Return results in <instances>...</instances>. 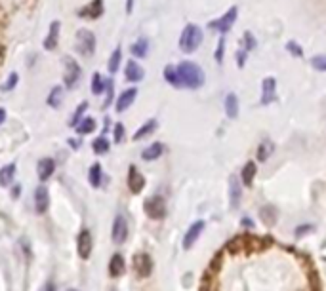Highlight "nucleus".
<instances>
[{"instance_id": "obj_1", "label": "nucleus", "mask_w": 326, "mask_h": 291, "mask_svg": "<svg viewBox=\"0 0 326 291\" xmlns=\"http://www.w3.org/2000/svg\"><path fill=\"white\" fill-rule=\"evenodd\" d=\"M175 70H177V88L198 90L204 84V72L193 61H181Z\"/></svg>"}, {"instance_id": "obj_2", "label": "nucleus", "mask_w": 326, "mask_h": 291, "mask_svg": "<svg viewBox=\"0 0 326 291\" xmlns=\"http://www.w3.org/2000/svg\"><path fill=\"white\" fill-rule=\"evenodd\" d=\"M200 42H202V31H200V27H196L193 23L187 25L183 29L181 36H179V48L185 53H191V51H195L196 48L200 46Z\"/></svg>"}, {"instance_id": "obj_3", "label": "nucleus", "mask_w": 326, "mask_h": 291, "mask_svg": "<svg viewBox=\"0 0 326 291\" xmlns=\"http://www.w3.org/2000/svg\"><path fill=\"white\" fill-rule=\"evenodd\" d=\"M75 48H77V51H78L80 55H84V57L92 55V53L96 51V36H94V33L88 31V29H80V31L77 33Z\"/></svg>"}, {"instance_id": "obj_4", "label": "nucleus", "mask_w": 326, "mask_h": 291, "mask_svg": "<svg viewBox=\"0 0 326 291\" xmlns=\"http://www.w3.org/2000/svg\"><path fill=\"white\" fill-rule=\"evenodd\" d=\"M82 76V68L80 65L73 59V57H65V72H63V82H65L67 90H73Z\"/></svg>"}, {"instance_id": "obj_5", "label": "nucleus", "mask_w": 326, "mask_h": 291, "mask_svg": "<svg viewBox=\"0 0 326 291\" xmlns=\"http://www.w3.org/2000/svg\"><path fill=\"white\" fill-rule=\"evenodd\" d=\"M237 16H239V8L237 6H233V8H229L219 19H216V21L210 23V27L212 29H216V31H219L221 34L223 33H227L231 27H233V23H235V19H237Z\"/></svg>"}, {"instance_id": "obj_6", "label": "nucleus", "mask_w": 326, "mask_h": 291, "mask_svg": "<svg viewBox=\"0 0 326 291\" xmlns=\"http://www.w3.org/2000/svg\"><path fill=\"white\" fill-rule=\"evenodd\" d=\"M145 213L151 219H162L166 215V204L160 196H153L145 202Z\"/></svg>"}, {"instance_id": "obj_7", "label": "nucleus", "mask_w": 326, "mask_h": 291, "mask_svg": "<svg viewBox=\"0 0 326 291\" xmlns=\"http://www.w3.org/2000/svg\"><path fill=\"white\" fill-rule=\"evenodd\" d=\"M128 238V223L124 215H116L113 223V242L115 244H124Z\"/></svg>"}, {"instance_id": "obj_8", "label": "nucleus", "mask_w": 326, "mask_h": 291, "mask_svg": "<svg viewBox=\"0 0 326 291\" xmlns=\"http://www.w3.org/2000/svg\"><path fill=\"white\" fill-rule=\"evenodd\" d=\"M134 269L141 278H147L153 270V261L147 253H139L134 257Z\"/></svg>"}, {"instance_id": "obj_9", "label": "nucleus", "mask_w": 326, "mask_h": 291, "mask_svg": "<svg viewBox=\"0 0 326 291\" xmlns=\"http://www.w3.org/2000/svg\"><path fill=\"white\" fill-rule=\"evenodd\" d=\"M77 247H78V255L82 259L90 257V253H92V234H90V230H86V228L80 230V234L77 238Z\"/></svg>"}, {"instance_id": "obj_10", "label": "nucleus", "mask_w": 326, "mask_h": 291, "mask_svg": "<svg viewBox=\"0 0 326 291\" xmlns=\"http://www.w3.org/2000/svg\"><path fill=\"white\" fill-rule=\"evenodd\" d=\"M59 31H61V23L52 21L50 31H48V36L44 38V48L46 50H56V46L59 42Z\"/></svg>"}, {"instance_id": "obj_11", "label": "nucleus", "mask_w": 326, "mask_h": 291, "mask_svg": "<svg viewBox=\"0 0 326 291\" xmlns=\"http://www.w3.org/2000/svg\"><path fill=\"white\" fill-rule=\"evenodd\" d=\"M135 97H137V90L135 88L122 91L120 97L116 99V112H124L126 109H130V105L135 101Z\"/></svg>"}, {"instance_id": "obj_12", "label": "nucleus", "mask_w": 326, "mask_h": 291, "mask_svg": "<svg viewBox=\"0 0 326 291\" xmlns=\"http://www.w3.org/2000/svg\"><path fill=\"white\" fill-rule=\"evenodd\" d=\"M50 205V192L46 187H38L37 192H35V209L37 213H44Z\"/></svg>"}, {"instance_id": "obj_13", "label": "nucleus", "mask_w": 326, "mask_h": 291, "mask_svg": "<svg viewBox=\"0 0 326 291\" xmlns=\"http://www.w3.org/2000/svg\"><path fill=\"white\" fill-rule=\"evenodd\" d=\"M128 187H130V190L134 194H137V192H141V188L145 187V179H143V175L137 171V168H130V173H128Z\"/></svg>"}, {"instance_id": "obj_14", "label": "nucleus", "mask_w": 326, "mask_h": 291, "mask_svg": "<svg viewBox=\"0 0 326 291\" xmlns=\"http://www.w3.org/2000/svg\"><path fill=\"white\" fill-rule=\"evenodd\" d=\"M54 171H56V162H54L52 158H42V160L38 162V166H37V173H38L40 181L50 179Z\"/></svg>"}, {"instance_id": "obj_15", "label": "nucleus", "mask_w": 326, "mask_h": 291, "mask_svg": "<svg viewBox=\"0 0 326 291\" xmlns=\"http://www.w3.org/2000/svg\"><path fill=\"white\" fill-rule=\"evenodd\" d=\"M202 230H204V223H202V221H196V223L187 230V234H185V238H183V247L189 249V247L193 246L196 240H198V236H200Z\"/></svg>"}, {"instance_id": "obj_16", "label": "nucleus", "mask_w": 326, "mask_h": 291, "mask_svg": "<svg viewBox=\"0 0 326 291\" xmlns=\"http://www.w3.org/2000/svg\"><path fill=\"white\" fill-rule=\"evenodd\" d=\"M275 88H277V82H275V78H265L263 80V84H261V90H263V99H261V103L263 105H269L271 101H275Z\"/></svg>"}, {"instance_id": "obj_17", "label": "nucleus", "mask_w": 326, "mask_h": 291, "mask_svg": "<svg viewBox=\"0 0 326 291\" xmlns=\"http://www.w3.org/2000/svg\"><path fill=\"white\" fill-rule=\"evenodd\" d=\"M124 76H126V80H128V82H139V80H143L145 70L139 67L135 61H128L126 70H124Z\"/></svg>"}, {"instance_id": "obj_18", "label": "nucleus", "mask_w": 326, "mask_h": 291, "mask_svg": "<svg viewBox=\"0 0 326 291\" xmlns=\"http://www.w3.org/2000/svg\"><path fill=\"white\" fill-rule=\"evenodd\" d=\"M124 259H122V255L120 253H115L113 257H111V263H109V274L113 276V278H118V276H122L124 274Z\"/></svg>"}, {"instance_id": "obj_19", "label": "nucleus", "mask_w": 326, "mask_h": 291, "mask_svg": "<svg viewBox=\"0 0 326 291\" xmlns=\"http://www.w3.org/2000/svg\"><path fill=\"white\" fill-rule=\"evenodd\" d=\"M240 196H242L240 181L237 179V177H231V179H229V200H231V205H233V207H239Z\"/></svg>"}, {"instance_id": "obj_20", "label": "nucleus", "mask_w": 326, "mask_h": 291, "mask_svg": "<svg viewBox=\"0 0 326 291\" xmlns=\"http://www.w3.org/2000/svg\"><path fill=\"white\" fill-rule=\"evenodd\" d=\"M103 14V2L101 0H94L92 4H88L84 10H80L82 17H90V19H97Z\"/></svg>"}, {"instance_id": "obj_21", "label": "nucleus", "mask_w": 326, "mask_h": 291, "mask_svg": "<svg viewBox=\"0 0 326 291\" xmlns=\"http://www.w3.org/2000/svg\"><path fill=\"white\" fill-rule=\"evenodd\" d=\"M225 112L229 118H237L239 116V99L235 93H229L225 97Z\"/></svg>"}, {"instance_id": "obj_22", "label": "nucleus", "mask_w": 326, "mask_h": 291, "mask_svg": "<svg viewBox=\"0 0 326 291\" xmlns=\"http://www.w3.org/2000/svg\"><path fill=\"white\" fill-rule=\"evenodd\" d=\"M14 177H16V164H8L0 170V185L2 187H10Z\"/></svg>"}, {"instance_id": "obj_23", "label": "nucleus", "mask_w": 326, "mask_h": 291, "mask_svg": "<svg viewBox=\"0 0 326 291\" xmlns=\"http://www.w3.org/2000/svg\"><path fill=\"white\" fill-rule=\"evenodd\" d=\"M162 153H164L162 143H153V145H149V147L141 153V158H143V160H147V162H151V160H156V158L160 156Z\"/></svg>"}, {"instance_id": "obj_24", "label": "nucleus", "mask_w": 326, "mask_h": 291, "mask_svg": "<svg viewBox=\"0 0 326 291\" xmlns=\"http://www.w3.org/2000/svg\"><path fill=\"white\" fill-rule=\"evenodd\" d=\"M130 50L135 57H145L147 51H149V40H147V38H139V40H135V42L132 44Z\"/></svg>"}, {"instance_id": "obj_25", "label": "nucleus", "mask_w": 326, "mask_h": 291, "mask_svg": "<svg viewBox=\"0 0 326 291\" xmlns=\"http://www.w3.org/2000/svg\"><path fill=\"white\" fill-rule=\"evenodd\" d=\"M154 128H156V120H149V122H145L135 134H134V141H139V139H143V137H147L149 134L154 132Z\"/></svg>"}, {"instance_id": "obj_26", "label": "nucleus", "mask_w": 326, "mask_h": 291, "mask_svg": "<svg viewBox=\"0 0 326 291\" xmlns=\"http://www.w3.org/2000/svg\"><path fill=\"white\" fill-rule=\"evenodd\" d=\"M61 97H63V90L59 86H54L52 91H50V95H48V105L54 107V109H58L61 105Z\"/></svg>"}, {"instance_id": "obj_27", "label": "nucleus", "mask_w": 326, "mask_h": 291, "mask_svg": "<svg viewBox=\"0 0 326 291\" xmlns=\"http://www.w3.org/2000/svg\"><path fill=\"white\" fill-rule=\"evenodd\" d=\"M109 147H111V143L105 139V135H101V137L94 139V143H92V149H94V153H96V154H105V153L109 151Z\"/></svg>"}, {"instance_id": "obj_28", "label": "nucleus", "mask_w": 326, "mask_h": 291, "mask_svg": "<svg viewBox=\"0 0 326 291\" xmlns=\"http://www.w3.org/2000/svg\"><path fill=\"white\" fill-rule=\"evenodd\" d=\"M254 177H256V164H254V162H248V164L244 166V170H242V183L250 187Z\"/></svg>"}, {"instance_id": "obj_29", "label": "nucleus", "mask_w": 326, "mask_h": 291, "mask_svg": "<svg viewBox=\"0 0 326 291\" xmlns=\"http://www.w3.org/2000/svg\"><path fill=\"white\" fill-rule=\"evenodd\" d=\"M273 151H275V145H273L271 141H263L260 145V149H258V160H260V162H265L267 158L273 154Z\"/></svg>"}, {"instance_id": "obj_30", "label": "nucleus", "mask_w": 326, "mask_h": 291, "mask_svg": "<svg viewBox=\"0 0 326 291\" xmlns=\"http://www.w3.org/2000/svg\"><path fill=\"white\" fill-rule=\"evenodd\" d=\"M94 130H96V120H94V118H84V120H80L78 126H77V132L80 135L92 134Z\"/></svg>"}, {"instance_id": "obj_31", "label": "nucleus", "mask_w": 326, "mask_h": 291, "mask_svg": "<svg viewBox=\"0 0 326 291\" xmlns=\"http://www.w3.org/2000/svg\"><path fill=\"white\" fill-rule=\"evenodd\" d=\"M120 61H122V50L116 48V50L111 53V57H109V70H111V72H116L118 67H120Z\"/></svg>"}, {"instance_id": "obj_32", "label": "nucleus", "mask_w": 326, "mask_h": 291, "mask_svg": "<svg viewBox=\"0 0 326 291\" xmlns=\"http://www.w3.org/2000/svg\"><path fill=\"white\" fill-rule=\"evenodd\" d=\"M88 179L92 183V187H99V185H101V166H99V164H94V166L90 168Z\"/></svg>"}, {"instance_id": "obj_33", "label": "nucleus", "mask_w": 326, "mask_h": 291, "mask_svg": "<svg viewBox=\"0 0 326 291\" xmlns=\"http://www.w3.org/2000/svg\"><path fill=\"white\" fill-rule=\"evenodd\" d=\"M103 91H105V80L101 78L99 72H96V74L92 76V93H94V95H99V93H103Z\"/></svg>"}, {"instance_id": "obj_34", "label": "nucleus", "mask_w": 326, "mask_h": 291, "mask_svg": "<svg viewBox=\"0 0 326 291\" xmlns=\"http://www.w3.org/2000/svg\"><path fill=\"white\" fill-rule=\"evenodd\" d=\"M86 109H88V103H86V101H84V103H80V105L77 107V111H75L73 118H71V128H77V126H78V122L82 120V116H84Z\"/></svg>"}, {"instance_id": "obj_35", "label": "nucleus", "mask_w": 326, "mask_h": 291, "mask_svg": "<svg viewBox=\"0 0 326 291\" xmlns=\"http://www.w3.org/2000/svg\"><path fill=\"white\" fill-rule=\"evenodd\" d=\"M105 101H103V109H107L109 105L113 103V99H115V84H113V80L111 78H107L105 80Z\"/></svg>"}, {"instance_id": "obj_36", "label": "nucleus", "mask_w": 326, "mask_h": 291, "mask_svg": "<svg viewBox=\"0 0 326 291\" xmlns=\"http://www.w3.org/2000/svg\"><path fill=\"white\" fill-rule=\"evenodd\" d=\"M164 78H166L168 84H172L174 88H177V70H175L174 65H168L164 68Z\"/></svg>"}, {"instance_id": "obj_37", "label": "nucleus", "mask_w": 326, "mask_h": 291, "mask_svg": "<svg viewBox=\"0 0 326 291\" xmlns=\"http://www.w3.org/2000/svg\"><path fill=\"white\" fill-rule=\"evenodd\" d=\"M311 65L317 68V70H326V55H315L313 59H311Z\"/></svg>"}, {"instance_id": "obj_38", "label": "nucleus", "mask_w": 326, "mask_h": 291, "mask_svg": "<svg viewBox=\"0 0 326 291\" xmlns=\"http://www.w3.org/2000/svg\"><path fill=\"white\" fill-rule=\"evenodd\" d=\"M18 80H19V76H18V72H12L10 76H8V82L2 86V90L4 91H10V90H14L16 86H18Z\"/></svg>"}, {"instance_id": "obj_39", "label": "nucleus", "mask_w": 326, "mask_h": 291, "mask_svg": "<svg viewBox=\"0 0 326 291\" xmlns=\"http://www.w3.org/2000/svg\"><path fill=\"white\" fill-rule=\"evenodd\" d=\"M286 48H288V50H290V53H292V55H296V57H302V55H304V51H302V46L296 44V42H288V44H286Z\"/></svg>"}, {"instance_id": "obj_40", "label": "nucleus", "mask_w": 326, "mask_h": 291, "mask_svg": "<svg viewBox=\"0 0 326 291\" xmlns=\"http://www.w3.org/2000/svg\"><path fill=\"white\" fill-rule=\"evenodd\" d=\"M223 50H225V38L221 36V38H219V44H217V50H216V61L217 63H221V61H223Z\"/></svg>"}, {"instance_id": "obj_41", "label": "nucleus", "mask_w": 326, "mask_h": 291, "mask_svg": "<svg viewBox=\"0 0 326 291\" xmlns=\"http://www.w3.org/2000/svg\"><path fill=\"white\" fill-rule=\"evenodd\" d=\"M122 139H124V126L116 124L115 126V143H122Z\"/></svg>"}, {"instance_id": "obj_42", "label": "nucleus", "mask_w": 326, "mask_h": 291, "mask_svg": "<svg viewBox=\"0 0 326 291\" xmlns=\"http://www.w3.org/2000/svg\"><path fill=\"white\" fill-rule=\"evenodd\" d=\"M244 42H246V48H248V50L256 48V40L252 38V34H250V33H246V34H244Z\"/></svg>"}, {"instance_id": "obj_43", "label": "nucleus", "mask_w": 326, "mask_h": 291, "mask_svg": "<svg viewBox=\"0 0 326 291\" xmlns=\"http://www.w3.org/2000/svg\"><path fill=\"white\" fill-rule=\"evenodd\" d=\"M40 291H56V284H54V282H46Z\"/></svg>"}, {"instance_id": "obj_44", "label": "nucleus", "mask_w": 326, "mask_h": 291, "mask_svg": "<svg viewBox=\"0 0 326 291\" xmlns=\"http://www.w3.org/2000/svg\"><path fill=\"white\" fill-rule=\"evenodd\" d=\"M19 194H21V187H19V185H16V187H14V190H12V198H19Z\"/></svg>"}, {"instance_id": "obj_45", "label": "nucleus", "mask_w": 326, "mask_h": 291, "mask_svg": "<svg viewBox=\"0 0 326 291\" xmlns=\"http://www.w3.org/2000/svg\"><path fill=\"white\" fill-rule=\"evenodd\" d=\"M69 145L73 149H80V139H69Z\"/></svg>"}, {"instance_id": "obj_46", "label": "nucleus", "mask_w": 326, "mask_h": 291, "mask_svg": "<svg viewBox=\"0 0 326 291\" xmlns=\"http://www.w3.org/2000/svg\"><path fill=\"white\" fill-rule=\"evenodd\" d=\"M244 55H246V50H240V53H239V65L240 67L244 65Z\"/></svg>"}, {"instance_id": "obj_47", "label": "nucleus", "mask_w": 326, "mask_h": 291, "mask_svg": "<svg viewBox=\"0 0 326 291\" xmlns=\"http://www.w3.org/2000/svg\"><path fill=\"white\" fill-rule=\"evenodd\" d=\"M4 120H6V109L0 107V124H4Z\"/></svg>"}, {"instance_id": "obj_48", "label": "nucleus", "mask_w": 326, "mask_h": 291, "mask_svg": "<svg viewBox=\"0 0 326 291\" xmlns=\"http://www.w3.org/2000/svg\"><path fill=\"white\" fill-rule=\"evenodd\" d=\"M132 8H134V0H128V2H126V12H128V14L132 12Z\"/></svg>"}, {"instance_id": "obj_49", "label": "nucleus", "mask_w": 326, "mask_h": 291, "mask_svg": "<svg viewBox=\"0 0 326 291\" xmlns=\"http://www.w3.org/2000/svg\"><path fill=\"white\" fill-rule=\"evenodd\" d=\"M67 291H77V290H67Z\"/></svg>"}, {"instance_id": "obj_50", "label": "nucleus", "mask_w": 326, "mask_h": 291, "mask_svg": "<svg viewBox=\"0 0 326 291\" xmlns=\"http://www.w3.org/2000/svg\"><path fill=\"white\" fill-rule=\"evenodd\" d=\"M109 291H116V290H109Z\"/></svg>"}]
</instances>
